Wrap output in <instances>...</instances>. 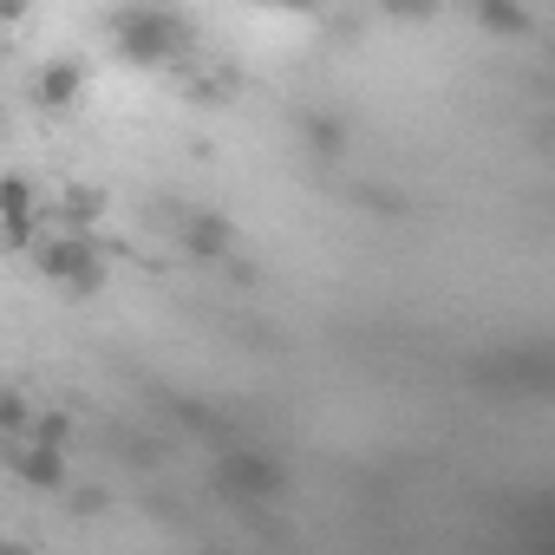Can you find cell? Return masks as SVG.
I'll list each match as a JSON object with an SVG mask.
<instances>
[{
  "mask_svg": "<svg viewBox=\"0 0 555 555\" xmlns=\"http://www.w3.org/2000/svg\"><path fill=\"white\" fill-rule=\"evenodd\" d=\"M183 47V27L157 8H138V14H118V53L131 66H164L170 53Z\"/></svg>",
  "mask_w": 555,
  "mask_h": 555,
  "instance_id": "cell-1",
  "label": "cell"
},
{
  "mask_svg": "<svg viewBox=\"0 0 555 555\" xmlns=\"http://www.w3.org/2000/svg\"><path fill=\"white\" fill-rule=\"evenodd\" d=\"M40 268L53 274V282H66L73 295H92L105 274H99V255H92V242H53V248H40Z\"/></svg>",
  "mask_w": 555,
  "mask_h": 555,
  "instance_id": "cell-2",
  "label": "cell"
},
{
  "mask_svg": "<svg viewBox=\"0 0 555 555\" xmlns=\"http://www.w3.org/2000/svg\"><path fill=\"white\" fill-rule=\"evenodd\" d=\"M0 222H8V242H34V183L27 177H0Z\"/></svg>",
  "mask_w": 555,
  "mask_h": 555,
  "instance_id": "cell-3",
  "label": "cell"
},
{
  "mask_svg": "<svg viewBox=\"0 0 555 555\" xmlns=\"http://www.w3.org/2000/svg\"><path fill=\"white\" fill-rule=\"evenodd\" d=\"M79 92H86V66H79V60H53V66L40 73V86H34V99H40L47 112H66Z\"/></svg>",
  "mask_w": 555,
  "mask_h": 555,
  "instance_id": "cell-4",
  "label": "cell"
},
{
  "mask_svg": "<svg viewBox=\"0 0 555 555\" xmlns=\"http://www.w3.org/2000/svg\"><path fill=\"white\" fill-rule=\"evenodd\" d=\"M477 21H483V34H496V40H522V34H529L522 0H477Z\"/></svg>",
  "mask_w": 555,
  "mask_h": 555,
  "instance_id": "cell-5",
  "label": "cell"
},
{
  "mask_svg": "<svg viewBox=\"0 0 555 555\" xmlns=\"http://www.w3.org/2000/svg\"><path fill=\"white\" fill-rule=\"evenodd\" d=\"M21 477H27V483H40V490H53V483L66 477V464H60V451H53V438H40V444H34V451L21 457Z\"/></svg>",
  "mask_w": 555,
  "mask_h": 555,
  "instance_id": "cell-6",
  "label": "cell"
},
{
  "mask_svg": "<svg viewBox=\"0 0 555 555\" xmlns=\"http://www.w3.org/2000/svg\"><path fill=\"white\" fill-rule=\"evenodd\" d=\"M222 483H229V490H242V496H268V490H274V470H268V464H255V457H235V464L222 470Z\"/></svg>",
  "mask_w": 555,
  "mask_h": 555,
  "instance_id": "cell-7",
  "label": "cell"
},
{
  "mask_svg": "<svg viewBox=\"0 0 555 555\" xmlns=\"http://www.w3.org/2000/svg\"><path fill=\"white\" fill-rule=\"evenodd\" d=\"M222 242H229V229H222L216 216H203V222H190V248H196V255H222Z\"/></svg>",
  "mask_w": 555,
  "mask_h": 555,
  "instance_id": "cell-8",
  "label": "cell"
},
{
  "mask_svg": "<svg viewBox=\"0 0 555 555\" xmlns=\"http://www.w3.org/2000/svg\"><path fill=\"white\" fill-rule=\"evenodd\" d=\"M431 8L438 0H386V14H399V21H431Z\"/></svg>",
  "mask_w": 555,
  "mask_h": 555,
  "instance_id": "cell-9",
  "label": "cell"
},
{
  "mask_svg": "<svg viewBox=\"0 0 555 555\" xmlns=\"http://www.w3.org/2000/svg\"><path fill=\"white\" fill-rule=\"evenodd\" d=\"M99 203H105V196H99V190H86V183H79V190H66V209H73V216H99Z\"/></svg>",
  "mask_w": 555,
  "mask_h": 555,
  "instance_id": "cell-10",
  "label": "cell"
},
{
  "mask_svg": "<svg viewBox=\"0 0 555 555\" xmlns=\"http://www.w3.org/2000/svg\"><path fill=\"white\" fill-rule=\"evenodd\" d=\"M27 8H34V0H0V27H14V21H21Z\"/></svg>",
  "mask_w": 555,
  "mask_h": 555,
  "instance_id": "cell-11",
  "label": "cell"
},
{
  "mask_svg": "<svg viewBox=\"0 0 555 555\" xmlns=\"http://www.w3.org/2000/svg\"><path fill=\"white\" fill-rule=\"evenodd\" d=\"M314 144H321V151H334V144H340V125H327V118H321V125H314Z\"/></svg>",
  "mask_w": 555,
  "mask_h": 555,
  "instance_id": "cell-12",
  "label": "cell"
},
{
  "mask_svg": "<svg viewBox=\"0 0 555 555\" xmlns=\"http://www.w3.org/2000/svg\"><path fill=\"white\" fill-rule=\"evenodd\" d=\"M268 8H288V14H301V8H314V0H268Z\"/></svg>",
  "mask_w": 555,
  "mask_h": 555,
  "instance_id": "cell-13",
  "label": "cell"
}]
</instances>
